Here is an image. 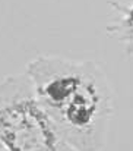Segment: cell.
I'll use <instances>...</instances> for the list:
<instances>
[{
	"mask_svg": "<svg viewBox=\"0 0 133 151\" xmlns=\"http://www.w3.org/2000/svg\"><path fill=\"white\" fill-rule=\"evenodd\" d=\"M25 73L64 141L75 151H101L114 114V94L92 60L41 54Z\"/></svg>",
	"mask_w": 133,
	"mask_h": 151,
	"instance_id": "6da1fadb",
	"label": "cell"
},
{
	"mask_svg": "<svg viewBox=\"0 0 133 151\" xmlns=\"http://www.w3.org/2000/svg\"><path fill=\"white\" fill-rule=\"evenodd\" d=\"M0 145L6 151H75L37 99L25 72L0 82Z\"/></svg>",
	"mask_w": 133,
	"mask_h": 151,
	"instance_id": "7a4b0ae2",
	"label": "cell"
},
{
	"mask_svg": "<svg viewBox=\"0 0 133 151\" xmlns=\"http://www.w3.org/2000/svg\"><path fill=\"white\" fill-rule=\"evenodd\" d=\"M129 28L132 29V34H133V9H132V12H130V16H129Z\"/></svg>",
	"mask_w": 133,
	"mask_h": 151,
	"instance_id": "3957f363",
	"label": "cell"
},
{
	"mask_svg": "<svg viewBox=\"0 0 133 151\" xmlns=\"http://www.w3.org/2000/svg\"><path fill=\"white\" fill-rule=\"evenodd\" d=\"M0 151H6V150H4V148H3V147H1V145H0Z\"/></svg>",
	"mask_w": 133,
	"mask_h": 151,
	"instance_id": "277c9868",
	"label": "cell"
}]
</instances>
